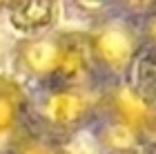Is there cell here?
Instances as JSON below:
<instances>
[{
    "instance_id": "obj_1",
    "label": "cell",
    "mask_w": 156,
    "mask_h": 154,
    "mask_svg": "<svg viewBox=\"0 0 156 154\" xmlns=\"http://www.w3.org/2000/svg\"><path fill=\"white\" fill-rule=\"evenodd\" d=\"M94 60L112 72H125L134 52L138 47V38L134 29L123 20H107L98 29L89 34Z\"/></svg>"
},
{
    "instance_id": "obj_2",
    "label": "cell",
    "mask_w": 156,
    "mask_h": 154,
    "mask_svg": "<svg viewBox=\"0 0 156 154\" xmlns=\"http://www.w3.org/2000/svg\"><path fill=\"white\" fill-rule=\"evenodd\" d=\"M91 105L89 98L76 87L51 89L40 103V116L47 127L56 132L76 130L89 118Z\"/></svg>"
},
{
    "instance_id": "obj_3",
    "label": "cell",
    "mask_w": 156,
    "mask_h": 154,
    "mask_svg": "<svg viewBox=\"0 0 156 154\" xmlns=\"http://www.w3.org/2000/svg\"><path fill=\"white\" fill-rule=\"evenodd\" d=\"M107 107H109V116L134 125L145 134L156 127V107L150 105L143 96H138L127 83L109 89Z\"/></svg>"
},
{
    "instance_id": "obj_4",
    "label": "cell",
    "mask_w": 156,
    "mask_h": 154,
    "mask_svg": "<svg viewBox=\"0 0 156 154\" xmlns=\"http://www.w3.org/2000/svg\"><path fill=\"white\" fill-rule=\"evenodd\" d=\"M18 54L29 74L40 78H56L60 65V36L27 38L18 45Z\"/></svg>"
},
{
    "instance_id": "obj_5",
    "label": "cell",
    "mask_w": 156,
    "mask_h": 154,
    "mask_svg": "<svg viewBox=\"0 0 156 154\" xmlns=\"http://www.w3.org/2000/svg\"><path fill=\"white\" fill-rule=\"evenodd\" d=\"M125 74L127 85L156 107V40L150 38L147 43H138Z\"/></svg>"
},
{
    "instance_id": "obj_6",
    "label": "cell",
    "mask_w": 156,
    "mask_h": 154,
    "mask_svg": "<svg viewBox=\"0 0 156 154\" xmlns=\"http://www.w3.org/2000/svg\"><path fill=\"white\" fill-rule=\"evenodd\" d=\"M94 52L91 40L83 34H60V65L56 78L65 83H76L94 65Z\"/></svg>"
},
{
    "instance_id": "obj_7",
    "label": "cell",
    "mask_w": 156,
    "mask_h": 154,
    "mask_svg": "<svg viewBox=\"0 0 156 154\" xmlns=\"http://www.w3.org/2000/svg\"><path fill=\"white\" fill-rule=\"evenodd\" d=\"M11 25L23 34H36L54 25L58 16L56 0H11L7 5Z\"/></svg>"
},
{
    "instance_id": "obj_8",
    "label": "cell",
    "mask_w": 156,
    "mask_h": 154,
    "mask_svg": "<svg viewBox=\"0 0 156 154\" xmlns=\"http://www.w3.org/2000/svg\"><path fill=\"white\" fill-rule=\"evenodd\" d=\"M98 141L109 154H140L145 145V132L109 116V121L98 132Z\"/></svg>"
},
{
    "instance_id": "obj_9",
    "label": "cell",
    "mask_w": 156,
    "mask_h": 154,
    "mask_svg": "<svg viewBox=\"0 0 156 154\" xmlns=\"http://www.w3.org/2000/svg\"><path fill=\"white\" fill-rule=\"evenodd\" d=\"M27 107L23 87L9 78H0V136L13 134L20 127V118Z\"/></svg>"
},
{
    "instance_id": "obj_10",
    "label": "cell",
    "mask_w": 156,
    "mask_h": 154,
    "mask_svg": "<svg viewBox=\"0 0 156 154\" xmlns=\"http://www.w3.org/2000/svg\"><path fill=\"white\" fill-rule=\"evenodd\" d=\"M11 154H65V150H62L51 136L25 132V134L16 136Z\"/></svg>"
},
{
    "instance_id": "obj_11",
    "label": "cell",
    "mask_w": 156,
    "mask_h": 154,
    "mask_svg": "<svg viewBox=\"0 0 156 154\" xmlns=\"http://www.w3.org/2000/svg\"><path fill=\"white\" fill-rule=\"evenodd\" d=\"M76 9H80L85 13H103L107 11L112 5L120 2V0H69Z\"/></svg>"
},
{
    "instance_id": "obj_12",
    "label": "cell",
    "mask_w": 156,
    "mask_h": 154,
    "mask_svg": "<svg viewBox=\"0 0 156 154\" xmlns=\"http://www.w3.org/2000/svg\"><path fill=\"white\" fill-rule=\"evenodd\" d=\"M120 2L132 13H147V16L156 13V0H120Z\"/></svg>"
},
{
    "instance_id": "obj_13",
    "label": "cell",
    "mask_w": 156,
    "mask_h": 154,
    "mask_svg": "<svg viewBox=\"0 0 156 154\" xmlns=\"http://www.w3.org/2000/svg\"><path fill=\"white\" fill-rule=\"evenodd\" d=\"M150 34H152V40H156V13L152 16V25H150Z\"/></svg>"
},
{
    "instance_id": "obj_14",
    "label": "cell",
    "mask_w": 156,
    "mask_h": 154,
    "mask_svg": "<svg viewBox=\"0 0 156 154\" xmlns=\"http://www.w3.org/2000/svg\"><path fill=\"white\" fill-rule=\"evenodd\" d=\"M9 2H11V0H0V7H7Z\"/></svg>"
}]
</instances>
